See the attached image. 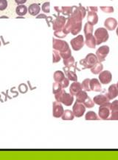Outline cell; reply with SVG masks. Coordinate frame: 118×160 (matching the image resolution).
I'll return each instance as SVG.
<instances>
[{"label":"cell","instance_id":"6da1fadb","mask_svg":"<svg viewBox=\"0 0 118 160\" xmlns=\"http://www.w3.org/2000/svg\"><path fill=\"white\" fill-rule=\"evenodd\" d=\"M74 8L75 10L66 19V25L63 29L66 35L70 33L73 35L78 34L81 31L82 20L86 16V9L84 7H75Z\"/></svg>","mask_w":118,"mask_h":160},{"label":"cell","instance_id":"7a4b0ae2","mask_svg":"<svg viewBox=\"0 0 118 160\" xmlns=\"http://www.w3.org/2000/svg\"><path fill=\"white\" fill-rule=\"evenodd\" d=\"M55 98L56 101L62 103L66 106H70L73 103L74 97L71 93H67L65 90L62 89L59 93L55 94Z\"/></svg>","mask_w":118,"mask_h":160},{"label":"cell","instance_id":"3957f363","mask_svg":"<svg viewBox=\"0 0 118 160\" xmlns=\"http://www.w3.org/2000/svg\"><path fill=\"white\" fill-rule=\"evenodd\" d=\"M99 62L97 56L94 53H90L89 54L86 55V56L84 59H83L80 61V64L82 65L83 68L87 69V68H91L94 66L95 64Z\"/></svg>","mask_w":118,"mask_h":160},{"label":"cell","instance_id":"277c9868","mask_svg":"<svg viewBox=\"0 0 118 160\" xmlns=\"http://www.w3.org/2000/svg\"><path fill=\"white\" fill-rule=\"evenodd\" d=\"M95 37L98 45L103 43V42H106L109 37L108 31L105 28H98L95 31Z\"/></svg>","mask_w":118,"mask_h":160},{"label":"cell","instance_id":"5b68a950","mask_svg":"<svg viewBox=\"0 0 118 160\" xmlns=\"http://www.w3.org/2000/svg\"><path fill=\"white\" fill-rule=\"evenodd\" d=\"M52 47H53L54 50L59 51V52H64L70 48L67 42L64 40H57V39L52 40Z\"/></svg>","mask_w":118,"mask_h":160},{"label":"cell","instance_id":"8992f818","mask_svg":"<svg viewBox=\"0 0 118 160\" xmlns=\"http://www.w3.org/2000/svg\"><path fill=\"white\" fill-rule=\"evenodd\" d=\"M100 106V107L99 108V110H98V114H99L100 118L104 120H108L109 116L111 114V103L108 102L105 103L103 105Z\"/></svg>","mask_w":118,"mask_h":160},{"label":"cell","instance_id":"52a82bcc","mask_svg":"<svg viewBox=\"0 0 118 160\" xmlns=\"http://www.w3.org/2000/svg\"><path fill=\"white\" fill-rule=\"evenodd\" d=\"M84 43H85V42H84V39L83 35L77 36L76 37H75V38L70 41V44H71L72 48L75 51H80L84 47Z\"/></svg>","mask_w":118,"mask_h":160},{"label":"cell","instance_id":"ba28073f","mask_svg":"<svg viewBox=\"0 0 118 160\" xmlns=\"http://www.w3.org/2000/svg\"><path fill=\"white\" fill-rule=\"evenodd\" d=\"M66 22V18L62 16H59L56 18L52 22V27H53V30L55 31H62L64 28Z\"/></svg>","mask_w":118,"mask_h":160},{"label":"cell","instance_id":"9c48e42d","mask_svg":"<svg viewBox=\"0 0 118 160\" xmlns=\"http://www.w3.org/2000/svg\"><path fill=\"white\" fill-rule=\"evenodd\" d=\"M109 53V47L108 45H103L97 50L96 56L98 59V61L102 62L105 61V59L108 56Z\"/></svg>","mask_w":118,"mask_h":160},{"label":"cell","instance_id":"30bf717a","mask_svg":"<svg viewBox=\"0 0 118 160\" xmlns=\"http://www.w3.org/2000/svg\"><path fill=\"white\" fill-rule=\"evenodd\" d=\"M86 111V107L83 103L76 102L74 104L73 112L76 117H81Z\"/></svg>","mask_w":118,"mask_h":160},{"label":"cell","instance_id":"8fae6325","mask_svg":"<svg viewBox=\"0 0 118 160\" xmlns=\"http://www.w3.org/2000/svg\"><path fill=\"white\" fill-rule=\"evenodd\" d=\"M64 108H63L61 102L55 101L52 104V115L55 118H60L62 116L63 113H64Z\"/></svg>","mask_w":118,"mask_h":160},{"label":"cell","instance_id":"7c38bea8","mask_svg":"<svg viewBox=\"0 0 118 160\" xmlns=\"http://www.w3.org/2000/svg\"><path fill=\"white\" fill-rule=\"evenodd\" d=\"M112 79V73L109 70H102L99 74V81L102 84L105 85L111 82Z\"/></svg>","mask_w":118,"mask_h":160},{"label":"cell","instance_id":"4fadbf2b","mask_svg":"<svg viewBox=\"0 0 118 160\" xmlns=\"http://www.w3.org/2000/svg\"><path fill=\"white\" fill-rule=\"evenodd\" d=\"M117 21L113 17L107 18L104 22V26L109 31H113L117 26Z\"/></svg>","mask_w":118,"mask_h":160},{"label":"cell","instance_id":"5bb4252c","mask_svg":"<svg viewBox=\"0 0 118 160\" xmlns=\"http://www.w3.org/2000/svg\"><path fill=\"white\" fill-rule=\"evenodd\" d=\"M106 96L108 97L109 100L111 99H113L114 98H116L118 96V88L117 86V84H113L110 85V87L109 88L108 93H107Z\"/></svg>","mask_w":118,"mask_h":160},{"label":"cell","instance_id":"9a60e30c","mask_svg":"<svg viewBox=\"0 0 118 160\" xmlns=\"http://www.w3.org/2000/svg\"><path fill=\"white\" fill-rule=\"evenodd\" d=\"M109 101L110 100H109L106 94L105 95H103V94L98 95L96 97H95L94 99H93V102H94L95 104L98 105H103L109 102Z\"/></svg>","mask_w":118,"mask_h":160},{"label":"cell","instance_id":"2e32d148","mask_svg":"<svg viewBox=\"0 0 118 160\" xmlns=\"http://www.w3.org/2000/svg\"><path fill=\"white\" fill-rule=\"evenodd\" d=\"M82 89V85L81 83L78 82H74L73 83H72L71 86L70 88V92L72 95L76 96L77 93L80 91H81Z\"/></svg>","mask_w":118,"mask_h":160},{"label":"cell","instance_id":"e0dca14e","mask_svg":"<svg viewBox=\"0 0 118 160\" xmlns=\"http://www.w3.org/2000/svg\"><path fill=\"white\" fill-rule=\"evenodd\" d=\"M63 70L64 71V74L65 76H66V78L70 81L73 82H76L77 80V74H75V71L70 70V67H64L63 68Z\"/></svg>","mask_w":118,"mask_h":160},{"label":"cell","instance_id":"ac0fdd59","mask_svg":"<svg viewBox=\"0 0 118 160\" xmlns=\"http://www.w3.org/2000/svg\"><path fill=\"white\" fill-rule=\"evenodd\" d=\"M85 36H86L85 43L86 45H87L89 48H95V46L97 45V42H96L95 37V36L93 35V33L92 34L85 35Z\"/></svg>","mask_w":118,"mask_h":160},{"label":"cell","instance_id":"d6986e66","mask_svg":"<svg viewBox=\"0 0 118 160\" xmlns=\"http://www.w3.org/2000/svg\"><path fill=\"white\" fill-rule=\"evenodd\" d=\"M90 89L91 90L96 92L101 91L102 87L100 85V81L98 79H90Z\"/></svg>","mask_w":118,"mask_h":160},{"label":"cell","instance_id":"ffe728a7","mask_svg":"<svg viewBox=\"0 0 118 160\" xmlns=\"http://www.w3.org/2000/svg\"><path fill=\"white\" fill-rule=\"evenodd\" d=\"M98 22V14H97L96 12L95 11H90L88 13V15H87V22L90 23L91 25H96L97 23Z\"/></svg>","mask_w":118,"mask_h":160},{"label":"cell","instance_id":"44dd1931","mask_svg":"<svg viewBox=\"0 0 118 160\" xmlns=\"http://www.w3.org/2000/svg\"><path fill=\"white\" fill-rule=\"evenodd\" d=\"M40 10H41V7L39 5L36 3L31 4L28 8V13L31 16H37L40 13Z\"/></svg>","mask_w":118,"mask_h":160},{"label":"cell","instance_id":"7402d4cb","mask_svg":"<svg viewBox=\"0 0 118 160\" xmlns=\"http://www.w3.org/2000/svg\"><path fill=\"white\" fill-rule=\"evenodd\" d=\"M28 11V9L25 5H19L16 8V13L19 17H23L27 14Z\"/></svg>","mask_w":118,"mask_h":160},{"label":"cell","instance_id":"603a6c76","mask_svg":"<svg viewBox=\"0 0 118 160\" xmlns=\"http://www.w3.org/2000/svg\"><path fill=\"white\" fill-rule=\"evenodd\" d=\"M53 78L55 82H59L61 83L63 80L65 78V74L64 72L61 70H56L55 72L54 73V75H53Z\"/></svg>","mask_w":118,"mask_h":160},{"label":"cell","instance_id":"cb8c5ba5","mask_svg":"<svg viewBox=\"0 0 118 160\" xmlns=\"http://www.w3.org/2000/svg\"><path fill=\"white\" fill-rule=\"evenodd\" d=\"M103 69V66L100 62H98L91 68V71L93 74H99Z\"/></svg>","mask_w":118,"mask_h":160},{"label":"cell","instance_id":"d4e9b609","mask_svg":"<svg viewBox=\"0 0 118 160\" xmlns=\"http://www.w3.org/2000/svg\"><path fill=\"white\" fill-rule=\"evenodd\" d=\"M87 97H88V95H87V93H86V91L82 90L81 91L79 92V93L76 95V102L84 103V102L86 100V99Z\"/></svg>","mask_w":118,"mask_h":160},{"label":"cell","instance_id":"484cf974","mask_svg":"<svg viewBox=\"0 0 118 160\" xmlns=\"http://www.w3.org/2000/svg\"><path fill=\"white\" fill-rule=\"evenodd\" d=\"M74 117H75V115H74L73 111H71L70 110H66L64 111L61 118L63 120H73Z\"/></svg>","mask_w":118,"mask_h":160},{"label":"cell","instance_id":"4316f807","mask_svg":"<svg viewBox=\"0 0 118 160\" xmlns=\"http://www.w3.org/2000/svg\"><path fill=\"white\" fill-rule=\"evenodd\" d=\"M92 25H91L90 23L86 22L84 25V34L88 35V34H92L93 33V30H94V28H93Z\"/></svg>","mask_w":118,"mask_h":160},{"label":"cell","instance_id":"83f0119b","mask_svg":"<svg viewBox=\"0 0 118 160\" xmlns=\"http://www.w3.org/2000/svg\"><path fill=\"white\" fill-rule=\"evenodd\" d=\"M86 120H100L94 111H89L85 116Z\"/></svg>","mask_w":118,"mask_h":160},{"label":"cell","instance_id":"f1b7e54d","mask_svg":"<svg viewBox=\"0 0 118 160\" xmlns=\"http://www.w3.org/2000/svg\"><path fill=\"white\" fill-rule=\"evenodd\" d=\"M64 64L65 67H73L74 64H75V59H74L73 56H71L70 57H69L67 59H64Z\"/></svg>","mask_w":118,"mask_h":160},{"label":"cell","instance_id":"f546056e","mask_svg":"<svg viewBox=\"0 0 118 160\" xmlns=\"http://www.w3.org/2000/svg\"><path fill=\"white\" fill-rule=\"evenodd\" d=\"M82 85V89L85 91H90V79H86L83 81L81 83Z\"/></svg>","mask_w":118,"mask_h":160},{"label":"cell","instance_id":"4dcf8cb0","mask_svg":"<svg viewBox=\"0 0 118 160\" xmlns=\"http://www.w3.org/2000/svg\"><path fill=\"white\" fill-rule=\"evenodd\" d=\"M73 9L74 7H63V8H61L60 12H62L64 15L70 16L73 12Z\"/></svg>","mask_w":118,"mask_h":160},{"label":"cell","instance_id":"1f68e13d","mask_svg":"<svg viewBox=\"0 0 118 160\" xmlns=\"http://www.w3.org/2000/svg\"><path fill=\"white\" fill-rule=\"evenodd\" d=\"M61 59V55H60L59 51L54 50L53 52H52V62H53V63H57V62H60Z\"/></svg>","mask_w":118,"mask_h":160},{"label":"cell","instance_id":"d6a6232c","mask_svg":"<svg viewBox=\"0 0 118 160\" xmlns=\"http://www.w3.org/2000/svg\"><path fill=\"white\" fill-rule=\"evenodd\" d=\"M62 86H61V83L59 82H55L53 83V85H52V93L54 94L59 93L61 90H62Z\"/></svg>","mask_w":118,"mask_h":160},{"label":"cell","instance_id":"836d02e7","mask_svg":"<svg viewBox=\"0 0 118 160\" xmlns=\"http://www.w3.org/2000/svg\"><path fill=\"white\" fill-rule=\"evenodd\" d=\"M83 104H84V105H85L86 108H93V107H94L95 103H94V102H93L92 100H91L90 97H88L87 98H86V100L84 101V103H83Z\"/></svg>","mask_w":118,"mask_h":160},{"label":"cell","instance_id":"e575fe53","mask_svg":"<svg viewBox=\"0 0 118 160\" xmlns=\"http://www.w3.org/2000/svg\"><path fill=\"white\" fill-rule=\"evenodd\" d=\"M59 53H60V55H61V58H63L64 59L70 57V56H72V52H71V50H70V48H69L67 51H64V52H59Z\"/></svg>","mask_w":118,"mask_h":160},{"label":"cell","instance_id":"d590c367","mask_svg":"<svg viewBox=\"0 0 118 160\" xmlns=\"http://www.w3.org/2000/svg\"><path fill=\"white\" fill-rule=\"evenodd\" d=\"M41 9L43 10V12H45L46 13H48L50 12V2H45L41 6Z\"/></svg>","mask_w":118,"mask_h":160},{"label":"cell","instance_id":"8d00e7d4","mask_svg":"<svg viewBox=\"0 0 118 160\" xmlns=\"http://www.w3.org/2000/svg\"><path fill=\"white\" fill-rule=\"evenodd\" d=\"M100 10H103L104 13H113L114 12V8L112 6H103V7H100Z\"/></svg>","mask_w":118,"mask_h":160},{"label":"cell","instance_id":"74e56055","mask_svg":"<svg viewBox=\"0 0 118 160\" xmlns=\"http://www.w3.org/2000/svg\"><path fill=\"white\" fill-rule=\"evenodd\" d=\"M27 90H28L27 86V85H26L25 84H24V83H22V84L19 85V92H20V93H27Z\"/></svg>","mask_w":118,"mask_h":160},{"label":"cell","instance_id":"f35d334b","mask_svg":"<svg viewBox=\"0 0 118 160\" xmlns=\"http://www.w3.org/2000/svg\"><path fill=\"white\" fill-rule=\"evenodd\" d=\"M111 111H118V100H115L111 103Z\"/></svg>","mask_w":118,"mask_h":160},{"label":"cell","instance_id":"ab89813d","mask_svg":"<svg viewBox=\"0 0 118 160\" xmlns=\"http://www.w3.org/2000/svg\"><path fill=\"white\" fill-rule=\"evenodd\" d=\"M54 35L56 37H59V38H64L66 36V34L62 31H55L54 32Z\"/></svg>","mask_w":118,"mask_h":160},{"label":"cell","instance_id":"60d3db41","mask_svg":"<svg viewBox=\"0 0 118 160\" xmlns=\"http://www.w3.org/2000/svg\"><path fill=\"white\" fill-rule=\"evenodd\" d=\"M8 8V1L7 0H0V10H5Z\"/></svg>","mask_w":118,"mask_h":160},{"label":"cell","instance_id":"b9f144b4","mask_svg":"<svg viewBox=\"0 0 118 160\" xmlns=\"http://www.w3.org/2000/svg\"><path fill=\"white\" fill-rule=\"evenodd\" d=\"M108 120H118V111H111V116H109Z\"/></svg>","mask_w":118,"mask_h":160},{"label":"cell","instance_id":"7bdbcfd3","mask_svg":"<svg viewBox=\"0 0 118 160\" xmlns=\"http://www.w3.org/2000/svg\"><path fill=\"white\" fill-rule=\"evenodd\" d=\"M69 84H70V80H69L67 78L65 77L64 79L63 80L62 82H61V86H62V88H66L69 86Z\"/></svg>","mask_w":118,"mask_h":160},{"label":"cell","instance_id":"ee69618b","mask_svg":"<svg viewBox=\"0 0 118 160\" xmlns=\"http://www.w3.org/2000/svg\"><path fill=\"white\" fill-rule=\"evenodd\" d=\"M27 1V0H15L16 3V4H18L19 5L24 4V3H25Z\"/></svg>","mask_w":118,"mask_h":160},{"label":"cell","instance_id":"f6af8a7d","mask_svg":"<svg viewBox=\"0 0 118 160\" xmlns=\"http://www.w3.org/2000/svg\"><path fill=\"white\" fill-rule=\"evenodd\" d=\"M37 19H41V18H43V19H45L46 20H47V16L45 15V14H39V15H38L36 17Z\"/></svg>","mask_w":118,"mask_h":160},{"label":"cell","instance_id":"bcb514c9","mask_svg":"<svg viewBox=\"0 0 118 160\" xmlns=\"http://www.w3.org/2000/svg\"><path fill=\"white\" fill-rule=\"evenodd\" d=\"M90 10H91V11H95V12H97L98 11V8L97 7H89V8Z\"/></svg>","mask_w":118,"mask_h":160},{"label":"cell","instance_id":"7dc6e473","mask_svg":"<svg viewBox=\"0 0 118 160\" xmlns=\"http://www.w3.org/2000/svg\"><path fill=\"white\" fill-rule=\"evenodd\" d=\"M116 33H117V35L118 36V27H117V30H116Z\"/></svg>","mask_w":118,"mask_h":160},{"label":"cell","instance_id":"c3c4849f","mask_svg":"<svg viewBox=\"0 0 118 160\" xmlns=\"http://www.w3.org/2000/svg\"><path fill=\"white\" fill-rule=\"evenodd\" d=\"M0 18H8V17H5V16H3V17H0Z\"/></svg>","mask_w":118,"mask_h":160},{"label":"cell","instance_id":"681fc988","mask_svg":"<svg viewBox=\"0 0 118 160\" xmlns=\"http://www.w3.org/2000/svg\"><path fill=\"white\" fill-rule=\"evenodd\" d=\"M117 88H118V82H117Z\"/></svg>","mask_w":118,"mask_h":160},{"label":"cell","instance_id":"f907efd6","mask_svg":"<svg viewBox=\"0 0 118 160\" xmlns=\"http://www.w3.org/2000/svg\"><path fill=\"white\" fill-rule=\"evenodd\" d=\"M0 45H1V41H0Z\"/></svg>","mask_w":118,"mask_h":160}]
</instances>
